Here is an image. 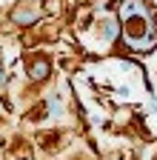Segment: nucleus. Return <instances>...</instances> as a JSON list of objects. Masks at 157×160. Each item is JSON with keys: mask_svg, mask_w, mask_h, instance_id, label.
Masks as SVG:
<instances>
[{"mask_svg": "<svg viewBox=\"0 0 157 160\" xmlns=\"http://www.w3.org/2000/svg\"><path fill=\"white\" fill-rule=\"evenodd\" d=\"M120 20H123V37L134 52H149L157 43V26L151 12L143 6V0H126L120 6Z\"/></svg>", "mask_w": 157, "mask_h": 160, "instance_id": "nucleus-1", "label": "nucleus"}]
</instances>
